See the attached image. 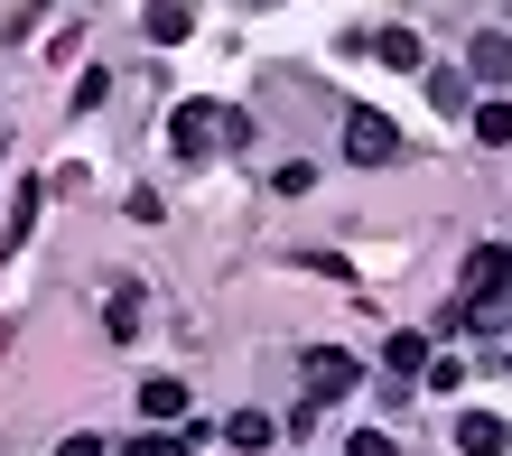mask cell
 Instances as JSON below:
<instances>
[{
	"label": "cell",
	"instance_id": "6da1fadb",
	"mask_svg": "<svg viewBox=\"0 0 512 456\" xmlns=\"http://www.w3.org/2000/svg\"><path fill=\"white\" fill-rule=\"evenodd\" d=\"M252 140V112H233V103H177L168 112V149H177V159H215V149H243Z\"/></svg>",
	"mask_w": 512,
	"mask_h": 456
},
{
	"label": "cell",
	"instance_id": "7a4b0ae2",
	"mask_svg": "<svg viewBox=\"0 0 512 456\" xmlns=\"http://www.w3.org/2000/svg\"><path fill=\"white\" fill-rule=\"evenodd\" d=\"M298 382H308L298 401H308V410H326V401H345V391L364 382V363H354L345 345H308V354H298Z\"/></svg>",
	"mask_w": 512,
	"mask_h": 456
},
{
	"label": "cell",
	"instance_id": "3957f363",
	"mask_svg": "<svg viewBox=\"0 0 512 456\" xmlns=\"http://www.w3.org/2000/svg\"><path fill=\"white\" fill-rule=\"evenodd\" d=\"M345 159L354 168H391L401 159V131H391L382 112H345Z\"/></svg>",
	"mask_w": 512,
	"mask_h": 456
},
{
	"label": "cell",
	"instance_id": "277c9868",
	"mask_svg": "<svg viewBox=\"0 0 512 456\" xmlns=\"http://www.w3.org/2000/svg\"><path fill=\"white\" fill-rule=\"evenodd\" d=\"M140 326H149L140 280H112V298H103V336H112V345H140Z\"/></svg>",
	"mask_w": 512,
	"mask_h": 456
},
{
	"label": "cell",
	"instance_id": "5b68a950",
	"mask_svg": "<svg viewBox=\"0 0 512 456\" xmlns=\"http://www.w3.org/2000/svg\"><path fill=\"white\" fill-rule=\"evenodd\" d=\"M512 289V242H475L466 252V298H503Z\"/></svg>",
	"mask_w": 512,
	"mask_h": 456
},
{
	"label": "cell",
	"instance_id": "8992f818",
	"mask_svg": "<svg viewBox=\"0 0 512 456\" xmlns=\"http://www.w3.org/2000/svg\"><path fill=\"white\" fill-rule=\"evenodd\" d=\"M205 438H215L205 419H177V429H140V438H122V456H196Z\"/></svg>",
	"mask_w": 512,
	"mask_h": 456
},
{
	"label": "cell",
	"instance_id": "52a82bcc",
	"mask_svg": "<svg viewBox=\"0 0 512 456\" xmlns=\"http://www.w3.org/2000/svg\"><path fill=\"white\" fill-rule=\"evenodd\" d=\"M140 419H149V429H177V419H187V382H177V373H149L140 382Z\"/></svg>",
	"mask_w": 512,
	"mask_h": 456
},
{
	"label": "cell",
	"instance_id": "ba28073f",
	"mask_svg": "<svg viewBox=\"0 0 512 456\" xmlns=\"http://www.w3.org/2000/svg\"><path fill=\"white\" fill-rule=\"evenodd\" d=\"M466 75H475V84H494V94L512 84V38H503V28H485V38L466 47Z\"/></svg>",
	"mask_w": 512,
	"mask_h": 456
},
{
	"label": "cell",
	"instance_id": "9c48e42d",
	"mask_svg": "<svg viewBox=\"0 0 512 456\" xmlns=\"http://www.w3.org/2000/svg\"><path fill=\"white\" fill-rule=\"evenodd\" d=\"M503 447H512V429H503L494 410H466L457 419V456H503Z\"/></svg>",
	"mask_w": 512,
	"mask_h": 456
},
{
	"label": "cell",
	"instance_id": "30bf717a",
	"mask_svg": "<svg viewBox=\"0 0 512 456\" xmlns=\"http://www.w3.org/2000/svg\"><path fill=\"white\" fill-rule=\"evenodd\" d=\"M382 373L419 382V373H429V336H419V326H401V336H382Z\"/></svg>",
	"mask_w": 512,
	"mask_h": 456
},
{
	"label": "cell",
	"instance_id": "8fae6325",
	"mask_svg": "<svg viewBox=\"0 0 512 456\" xmlns=\"http://www.w3.org/2000/svg\"><path fill=\"white\" fill-rule=\"evenodd\" d=\"M140 28H149V47H177V38L196 28V10H187V0H149V10H140Z\"/></svg>",
	"mask_w": 512,
	"mask_h": 456
},
{
	"label": "cell",
	"instance_id": "7c38bea8",
	"mask_svg": "<svg viewBox=\"0 0 512 456\" xmlns=\"http://www.w3.org/2000/svg\"><path fill=\"white\" fill-rule=\"evenodd\" d=\"M373 56H382L391 75H419V66H429V56H419V28H373Z\"/></svg>",
	"mask_w": 512,
	"mask_h": 456
},
{
	"label": "cell",
	"instance_id": "4fadbf2b",
	"mask_svg": "<svg viewBox=\"0 0 512 456\" xmlns=\"http://www.w3.org/2000/svg\"><path fill=\"white\" fill-rule=\"evenodd\" d=\"M224 438L243 447V456H261V447H280V419H270V410H233V419H224Z\"/></svg>",
	"mask_w": 512,
	"mask_h": 456
},
{
	"label": "cell",
	"instance_id": "5bb4252c",
	"mask_svg": "<svg viewBox=\"0 0 512 456\" xmlns=\"http://www.w3.org/2000/svg\"><path fill=\"white\" fill-rule=\"evenodd\" d=\"M466 121H475V140H485V149H512V103H503V94H485Z\"/></svg>",
	"mask_w": 512,
	"mask_h": 456
},
{
	"label": "cell",
	"instance_id": "9a60e30c",
	"mask_svg": "<svg viewBox=\"0 0 512 456\" xmlns=\"http://www.w3.org/2000/svg\"><path fill=\"white\" fill-rule=\"evenodd\" d=\"M38 196H47V187H38V177H28V187H19V205H10V233H0V242H10V252L28 242V224H38Z\"/></svg>",
	"mask_w": 512,
	"mask_h": 456
},
{
	"label": "cell",
	"instance_id": "2e32d148",
	"mask_svg": "<svg viewBox=\"0 0 512 456\" xmlns=\"http://www.w3.org/2000/svg\"><path fill=\"white\" fill-rule=\"evenodd\" d=\"M429 103H438V112H475V103H466V75H457V66H438V75H429Z\"/></svg>",
	"mask_w": 512,
	"mask_h": 456
},
{
	"label": "cell",
	"instance_id": "e0dca14e",
	"mask_svg": "<svg viewBox=\"0 0 512 456\" xmlns=\"http://www.w3.org/2000/svg\"><path fill=\"white\" fill-rule=\"evenodd\" d=\"M103 94H112V75H103V66H84V75H75V112H94Z\"/></svg>",
	"mask_w": 512,
	"mask_h": 456
},
{
	"label": "cell",
	"instance_id": "ac0fdd59",
	"mask_svg": "<svg viewBox=\"0 0 512 456\" xmlns=\"http://www.w3.org/2000/svg\"><path fill=\"white\" fill-rule=\"evenodd\" d=\"M419 382H429V391H457V382H466V363H457V354H429V373H419Z\"/></svg>",
	"mask_w": 512,
	"mask_h": 456
},
{
	"label": "cell",
	"instance_id": "d6986e66",
	"mask_svg": "<svg viewBox=\"0 0 512 456\" xmlns=\"http://www.w3.org/2000/svg\"><path fill=\"white\" fill-rule=\"evenodd\" d=\"M345 456H401V438H382V429H354V438H345Z\"/></svg>",
	"mask_w": 512,
	"mask_h": 456
},
{
	"label": "cell",
	"instance_id": "ffe728a7",
	"mask_svg": "<svg viewBox=\"0 0 512 456\" xmlns=\"http://www.w3.org/2000/svg\"><path fill=\"white\" fill-rule=\"evenodd\" d=\"M56 456H103V438H84V429H75V438H56Z\"/></svg>",
	"mask_w": 512,
	"mask_h": 456
},
{
	"label": "cell",
	"instance_id": "44dd1931",
	"mask_svg": "<svg viewBox=\"0 0 512 456\" xmlns=\"http://www.w3.org/2000/svg\"><path fill=\"white\" fill-rule=\"evenodd\" d=\"M503 373H512V354H503Z\"/></svg>",
	"mask_w": 512,
	"mask_h": 456
},
{
	"label": "cell",
	"instance_id": "7402d4cb",
	"mask_svg": "<svg viewBox=\"0 0 512 456\" xmlns=\"http://www.w3.org/2000/svg\"><path fill=\"white\" fill-rule=\"evenodd\" d=\"M503 308H512V289H503Z\"/></svg>",
	"mask_w": 512,
	"mask_h": 456
}]
</instances>
